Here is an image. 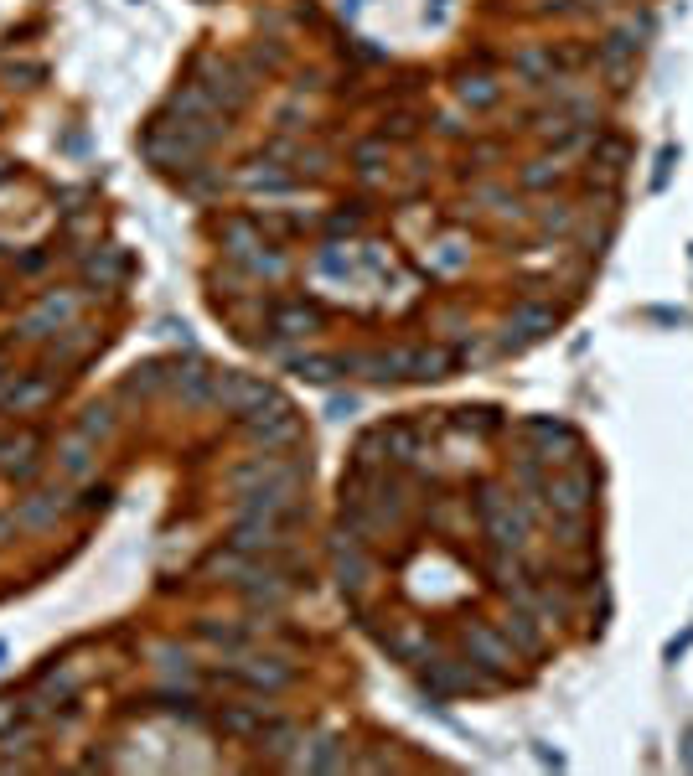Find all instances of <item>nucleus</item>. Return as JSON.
Instances as JSON below:
<instances>
[{"label": "nucleus", "mask_w": 693, "mask_h": 776, "mask_svg": "<svg viewBox=\"0 0 693 776\" xmlns=\"http://www.w3.org/2000/svg\"><path fill=\"white\" fill-rule=\"evenodd\" d=\"M585 492H590V482H585V476H575V482H559V487H554V502L564 507V513H580V507H585Z\"/></svg>", "instance_id": "nucleus-1"}]
</instances>
